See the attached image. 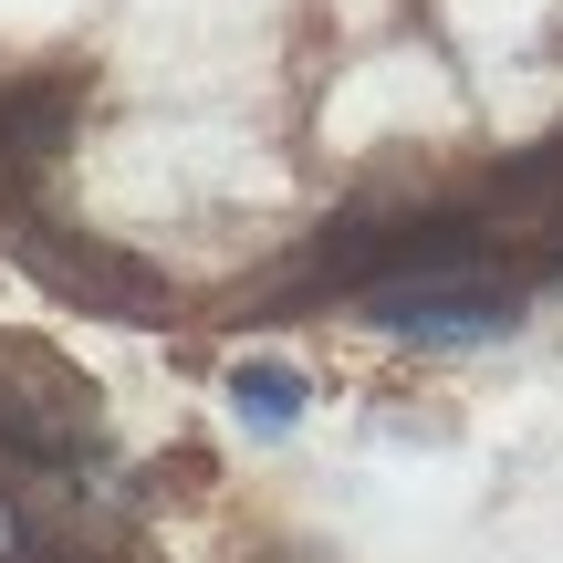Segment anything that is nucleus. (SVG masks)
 Returning <instances> with one entry per match:
<instances>
[{"label": "nucleus", "mask_w": 563, "mask_h": 563, "mask_svg": "<svg viewBox=\"0 0 563 563\" xmlns=\"http://www.w3.org/2000/svg\"><path fill=\"white\" fill-rule=\"evenodd\" d=\"M220 386H230V407H241V428H262V439H292L302 407H313V376H302L292 355H241Z\"/></svg>", "instance_id": "4"}, {"label": "nucleus", "mask_w": 563, "mask_h": 563, "mask_svg": "<svg viewBox=\"0 0 563 563\" xmlns=\"http://www.w3.org/2000/svg\"><path fill=\"white\" fill-rule=\"evenodd\" d=\"M74 115H84L74 74H42V84H11V95H0V188H11V199H32V178L74 146Z\"/></svg>", "instance_id": "3"}, {"label": "nucleus", "mask_w": 563, "mask_h": 563, "mask_svg": "<svg viewBox=\"0 0 563 563\" xmlns=\"http://www.w3.org/2000/svg\"><path fill=\"white\" fill-rule=\"evenodd\" d=\"M355 323L365 334H397V344H501L522 323V292H501L481 272H418V282L355 292Z\"/></svg>", "instance_id": "2"}, {"label": "nucleus", "mask_w": 563, "mask_h": 563, "mask_svg": "<svg viewBox=\"0 0 563 563\" xmlns=\"http://www.w3.org/2000/svg\"><path fill=\"white\" fill-rule=\"evenodd\" d=\"M11 262L32 282H53V302H74V313H95V323H167L178 313V282L157 262H136V251L95 241V230L53 220V209H32V199H11Z\"/></svg>", "instance_id": "1"}]
</instances>
